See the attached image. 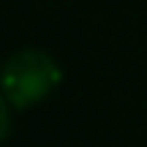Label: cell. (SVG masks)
<instances>
[{
	"label": "cell",
	"instance_id": "1",
	"mask_svg": "<svg viewBox=\"0 0 147 147\" xmlns=\"http://www.w3.org/2000/svg\"><path fill=\"white\" fill-rule=\"evenodd\" d=\"M3 95L8 104L27 109L44 101L60 82V68L41 49H19L3 65Z\"/></svg>",
	"mask_w": 147,
	"mask_h": 147
}]
</instances>
